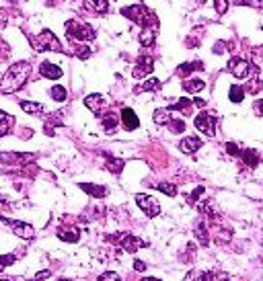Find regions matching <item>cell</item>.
I'll use <instances>...</instances> for the list:
<instances>
[{
    "label": "cell",
    "instance_id": "6da1fadb",
    "mask_svg": "<svg viewBox=\"0 0 263 281\" xmlns=\"http://www.w3.org/2000/svg\"><path fill=\"white\" fill-rule=\"evenodd\" d=\"M29 74H31V64L29 62H17V64H13L7 70L3 82H0V90H3V92H17L19 88L25 86Z\"/></svg>",
    "mask_w": 263,
    "mask_h": 281
},
{
    "label": "cell",
    "instance_id": "7a4b0ae2",
    "mask_svg": "<svg viewBox=\"0 0 263 281\" xmlns=\"http://www.w3.org/2000/svg\"><path fill=\"white\" fill-rule=\"evenodd\" d=\"M31 45L35 51H62V43L51 31H41V35L31 37Z\"/></svg>",
    "mask_w": 263,
    "mask_h": 281
},
{
    "label": "cell",
    "instance_id": "3957f363",
    "mask_svg": "<svg viewBox=\"0 0 263 281\" xmlns=\"http://www.w3.org/2000/svg\"><path fill=\"white\" fill-rule=\"evenodd\" d=\"M66 33L72 41H93L95 39V29L86 23H80V21H68Z\"/></svg>",
    "mask_w": 263,
    "mask_h": 281
},
{
    "label": "cell",
    "instance_id": "277c9868",
    "mask_svg": "<svg viewBox=\"0 0 263 281\" xmlns=\"http://www.w3.org/2000/svg\"><path fill=\"white\" fill-rule=\"evenodd\" d=\"M122 15L132 19L136 25H148V9L144 5H132V7H126L122 9Z\"/></svg>",
    "mask_w": 263,
    "mask_h": 281
},
{
    "label": "cell",
    "instance_id": "5b68a950",
    "mask_svg": "<svg viewBox=\"0 0 263 281\" xmlns=\"http://www.w3.org/2000/svg\"><path fill=\"white\" fill-rule=\"evenodd\" d=\"M136 203L140 205V209H142L148 217H156V215L161 213V205H159V201H156L154 197H150V195L138 193V195H136Z\"/></svg>",
    "mask_w": 263,
    "mask_h": 281
},
{
    "label": "cell",
    "instance_id": "8992f818",
    "mask_svg": "<svg viewBox=\"0 0 263 281\" xmlns=\"http://www.w3.org/2000/svg\"><path fill=\"white\" fill-rule=\"evenodd\" d=\"M228 70H230V74H232L235 78H249V76L255 72V68H253L247 60H241V58H232V60L228 62Z\"/></svg>",
    "mask_w": 263,
    "mask_h": 281
},
{
    "label": "cell",
    "instance_id": "52a82bcc",
    "mask_svg": "<svg viewBox=\"0 0 263 281\" xmlns=\"http://www.w3.org/2000/svg\"><path fill=\"white\" fill-rule=\"evenodd\" d=\"M111 240H115L126 253H136L138 248L148 246L144 240H140V238H136V236H132V234H118V236H113Z\"/></svg>",
    "mask_w": 263,
    "mask_h": 281
},
{
    "label": "cell",
    "instance_id": "ba28073f",
    "mask_svg": "<svg viewBox=\"0 0 263 281\" xmlns=\"http://www.w3.org/2000/svg\"><path fill=\"white\" fill-rule=\"evenodd\" d=\"M193 126H195L203 136H214V134H216V119H214V115H210V113H199V115L193 119Z\"/></svg>",
    "mask_w": 263,
    "mask_h": 281
},
{
    "label": "cell",
    "instance_id": "9c48e42d",
    "mask_svg": "<svg viewBox=\"0 0 263 281\" xmlns=\"http://www.w3.org/2000/svg\"><path fill=\"white\" fill-rule=\"evenodd\" d=\"M152 68H154V60L150 58V55L144 53V55H140V58H138L132 76H134V78H144V76H148V74L152 72Z\"/></svg>",
    "mask_w": 263,
    "mask_h": 281
},
{
    "label": "cell",
    "instance_id": "30bf717a",
    "mask_svg": "<svg viewBox=\"0 0 263 281\" xmlns=\"http://www.w3.org/2000/svg\"><path fill=\"white\" fill-rule=\"evenodd\" d=\"M7 222H9V220H7ZM9 226H11L13 234H17L19 238L31 240V238L35 236V230H33V226H29V224H25V222H17V220H11V222H9Z\"/></svg>",
    "mask_w": 263,
    "mask_h": 281
},
{
    "label": "cell",
    "instance_id": "8fae6325",
    "mask_svg": "<svg viewBox=\"0 0 263 281\" xmlns=\"http://www.w3.org/2000/svg\"><path fill=\"white\" fill-rule=\"evenodd\" d=\"M39 74L43 76V78H49V80H58V78H62V68L60 66H56V64H51V62H43L41 66H39Z\"/></svg>",
    "mask_w": 263,
    "mask_h": 281
},
{
    "label": "cell",
    "instance_id": "7c38bea8",
    "mask_svg": "<svg viewBox=\"0 0 263 281\" xmlns=\"http://www.w3.org/2000/svg\"><path fill=\"white\" fill-rule=\"evenodd\" d=\"M58 238L64 240V242H78L80 230L74 228V226H62V228L58 230Z\"/></svg>",
    "mask_w": 263,
    "mask_h": 281
},
{
    "label": "cell",
    "instance_id": "4fadbf2b",
    "mask_svg": "<svg viewBox=\"0 0 263 281\" xmlns=\"http://www.w3.org/2000/svg\"><path fill=\"white\" fill-rule=\"evenodd\" d=\"M179 148H181V152H185V154H193V152H197V150L201 148V140L195 138V136L185 138V140H181Z\"/></svg>",
    "mask_w": 263,
    "mask_h": 281
},
{
    "label": "cell",
    "instance_id": "5bb4252c",
    "mask_svg": "<svg viewBox=\"0 0 263 281\" xmlns=\"http://www.w3.org/2000/svg\"><path fill=\"white\" fill-rule=\"evenodd\" d=\"M156 27H159V23H154L152 27H148V25H144V29H142V33H140V45H152L154 43V35H156Z\"/></svg>",
    "mask_w": 263,
    "mask_h": 281
},
{
    "label": "cell",
    "instance_id": "9a60e30c",
    "mask_svg": "<svg viewBox=\"0 0 263 281\" xmlns=\"http://www.w3.org/2000/svg\"><path fill=\"white\" fill-rule=\"evenodd\" d=\"M122 119H124V126H126V130H136L138 126H140V121H138V115L134 113L132 109H124L122 111Z\"/></svg>",
    "mask_w": 263,
    "mask_h": 281
},
{
    "label": "cell",
    "instance_id": "2e32d148",
    "mask_svg": "<svg viewBox=\"0 0 263 281\" xmlns=\"http://www.w3.org/2000/svg\"><path fill=\"white\" fill-rule=\"evenodd\" d=\"M82 3H84V7H86V9H91V11L99 13V15H105V13L109 11L107 0H82Z\"/></svg>",
    "mask_w": 263,
    "mask_h": 281
},
{
    "label": "cell",
    "instance_id": "e0dca14e",
    "mask_svg": "<svg viewBox=\"0 0 263 281\" xmlns=\"http://www.w3.org/2000/svg\"><path fill=\"white\" fill-rule=\"evenodd\" d=\"M13 123H15V117L9 115V113H5V111H0V138L7 136L11 132Z\"/></svg>",
    "mask_w": 263,
    "mask_h": 281
},
{
    "label": "cell",
    "instance_id": "ac0fdd59",
    "mask_svg": "<svg viewBox=\"0 0 263 281\" xmlns=\"http://www.w3.org/2000/svg\"><path fill=\"white\" fill-rule=\"evenodd\" d=\"M101 121H103V130L107 132V134H113V132L118 130V123H120L115 113H107V115H103V119H101Z\"/></svg>",
    "mask_w": 263,
    "mask_h": 281
},
{
    "label": "cell",
    "instance_id": "d6986e66",
    "mask_svg": "<svg viewBox=\"0 0 263 281\" xmlns=\"http://www.w3.org/2000/svg\"><path fill=\"white\" fill-rule=\"evenodd\" d=\"M84 105L93 111V113L99 115V111H101V107H103V97H101V95H89V97L84 99Z\"/></svg>",
    "mask_w": 263,
    "mask_h": 281
},
{
    "label": "cell",
    "instance_id": "ffe728a7",
    "mask_svg": "<svg viewBox=\"0 0 263 281\" xmlns=\"http://www.w3.org/2000/svg\"><path fill=\"white\" fill-rule=\"evenodd\" d=\"M21 109L29 115H41L43 113V105L41 103H31V101H21Z\"/></svg>",
    "mask_w": 263,
    "mask_h": 281
},
{
    "label": "cell",
    "instance_id": "44dd1931",
    "mask_svg": "<svg viewBox=\"0 0 263 281\" xmlns=\"http://www.w3.org/2000/svg\"><path fill=\"white\" fill-rule=\"evenodd\" d=\"M80 189H82L84 193L93 195V197H105V195H107V189H105V187L91 185V183H82V185H80Z\"/></svg>",
    "mask_w": 263,
    "mask_h": 281
},
{
    "label": "cell",
    "instance_id": "7402d4cb",
    "mask_svg": "<svg viewBox=\"0 0 263 281\" xmlns=\"http://www.w3.org/2000/svg\"><path fill=\"white\" fill-rule=\"evenodd\" d=\"M191 105H193V101H189V99H179L175 105L169 107V111H181L183 115H189V113H191Z\"/></svg>",
    "mask_w": 263,
    "mask_h": 281
},
{
    "label": "cell",
    "instance_id": "603a6c76",
    "mask_svg": "<svg viewBox=\"0 0 263 281\" xmlns=\"http://www.w3.org/2000/svg\"><path fill=\"white\" fill-rule=\"evenodd\" d=\"M243 160H245V164H249V166H257L259 164V154L255 152V150H241V154H239Z\"/></svg>",
    "mask_w": 263,
    "mask_h": 281
},
{
    "label": "cell",
    "instance_id": "cb8c5ba5",
    "mask_svg": "<svg viewBox=\"0 0 263 281\" xmlns=\"http://www.w3.org/2000/svg\"><path fill=\"white\" fill-rule=\"evenodd\" d=\"M193 70H201V62H189V64H181L179 68H177V74L179 76H187V74H191Z\"/></svg>",
    "mask_w": 263,
    "mask_h": 281
},
{
    "label": "cell",
    "instance_id": "d4e9b609",
    "mask_svg": "<svg viewBox=\"0 0 263 281\" xmlns=\"http://www.w3.org/2000/svg\"><path fill=\"white\" fill-rule=\"evenodd\" d=\"M203 86H206V84H203V80H199V78H191V80H185V82H183V88H185L187 92H199Z\"/></svg>",
    "mask_w": 263,
    "mask_h": 281
},
{
    "label": "cell",
    "instance_id": "484cf974",
    "mask_svg": "<svg viewBox=\"0 0 263 281\" xmlns=\"http://www.w3.org/2000/svg\"><path fill=\"white\" fill-rule=\"evenodd\" d=\"M173 117L169 115V109H156L154 111V121L159 123V126H163V123H169Z\"/></svg>",
    "mask_w": 263,
    "mask_h": 281
},
{
    "label": "cell",
    "instance_id": "4316f807",
    "mask_svg": "<svg viewBox=\"0 0 263 281\" xmlns=\"http://www.w3.org/2000/svg\"><path fill=\"white\" fill-rule=\"evenodd\" d=\"M195 236H197V240H199L203 246H208L210 238H208V228H206V224H203V222H199V224H197V228H195Z\"/></svg>",
    "mask_w": 263,
    "mask_h": 281
},
{
    "label": "cell",
    "instance_id": "83f0119b",
    "mask_svg": "<svg viewBox=\"0 0 263 281\" xmlns=\"http://www.w3.org/2000/svg\"><path fill=\"white\" fill-rule=\"evenodd\" d=\"M228 97H230V101H232V103H241V101H243V97H245V88H243V86H239V84H232V86H230V90H228Z\"/></svg>",
    "mask_w": 263,
    "mask_h": 281
},
{
    "label": "cell",
    "instance_id": "f1b7e54d",
    "mask_svg": "<svg viewBox=\"0 0 263 281\" xmlns=\"http://www.w3.org/2000/svg\"><path fill=\"white\" fill-rule=\"evenodd\" d=\"M66 88L64 86H60V84H56V86H51V99L54 101H58V103H62V101H66Z\"/></svg>",
    "mask_w": 263,
    "mask_h": 281
},
{
    "label": "cell",
    "instance_id": "f546056e",
    "mask_svg": "<svg viewBox=\"0 0 263 281\" xmlns=\"http://www.w3.org/2000/svg\"><path fill=\"white\" fill-rule=\"evenodd\" d=\"M107 168L111 173H120L122 168H124V162L120 158H113V156H107Z\"/></svg>",
    "mask_w": 263,
    "mask_h": 281
},
{
    "label": "cell",
    "instance_id": "4dcf8cb0",
    "mask_svg": "<svg viewBox=\"0 0 263 281\" xmlns=\"http://www.w3.org/2000/svg\"><path fill=\"white\" fill-rule=\"evenodd\" d=\"M156 189H159L161 193H167L169 197H175L177 195V187L171 185V183H159V185H156Z\"/></svg>",
    "mask_w": 263,
    "mask_h": 281
},
{
    "label": "cell",
    "instance_id": "1f68e13d",
    "mask_svg": "<svg viewBox=\"0 0 263 281\" xmlns=\"http://www.w3.org/2000/svg\"><path fill=\"white\" fill-rule=\"evenodd\" d=\"M161 88V80H156V78H150V80H146L138 90H159Z\"/></svg>",
    "mask_w": 263,
    "mask_h": 281
},
{
    "label": "cell",
    "instance_id": "d6a6232c",
    "mask_svg": "<svg viewBox=\"0 0 263 281\" xmlns=\"http://www.w3.org/2000/svg\"><path fill=\"white\" fill-rule=\"evenodd\" d=\"M167 126H169V128H171V132H175V134H181V132L185 130V123H183L181 119H171Z\"/></svg>",
    "mask_w": 263,
    "mask_h": 281
},
{
    "label": "cell",
    "instance_id": "836d02e7",
    "mask_svg": "<svg viewBox=\"0 0 263 281\" xmlns=\"http://www.w3.org/2000/svg\"><path fill=\"white\" fill-rule=\"evenodd\" d=\"M206 281H230L224 273H206Z\"/></svg>",
    "mask_w": 263,
    "mask_h": 281
},
{
    "label": "cell",
    "instance_id": "e575fe53",
    "mask_svg": "<svg viewBox=\"0 0 263 281\" xmlns=\"http://www.w3.org/2000/svg\"><path fill=\"white\" fill-rule=\"evenodd\" d=\"M13 263H15V255H3V257H0V271L11 267Z\"/></svg>",
    "mask_w": 263,
    "mask_h": 281
},
{
    "label": "cell",
    "instance_id": "d590c367",
    "mask_svg": "<svg viewBox=\"0 0 263 281\" xmlns=\"http://www.w3.org/2000/svg\"><path fill=\"white\" fill-rule=\"evenodd\" d=\"M76 55H78V58H82V60H86L89 55H91V49L86 45H76Z\"/></svg>",
    "mask_w": 263,
    "mask_h": 281
},
{
    "label": "cell",
    "instance_id": "8d00e7d4",
    "mask_svg": "<svg viewBox=\"0 0 263 281\" xmlns=\"http://www.w3.org/2000/svg\"><path fill=\"white\" fill-rule=\"evenodd\" d=\"M99 281H122V279H120V275H118V273H111V271H109V273L101 275V277H99Z\"/></svg>",
    "mask_w": 263,
    "mask_h": 281
},
{
    "label": "cell",
    "instance_id": "74e56055",
    "mask_svg": "<svg viewBox=\"0 0 263 281\" xmlns=\"http://www.w3.org/2000/svg\"><path fill=\"white\" fill-rule=\"evenodd\" d=\"M226 152H228L230 156H239V154H241V150H239L237 144H226Z\"/></svg>",
    "mask_w": 263,
    "mask_h": 281
},
{
    "label": "cell",
    "instance_id": "f35d334b",
    "mask_svg": "<svg viewBox=\"0 0 263 281\" xmlns=\"http://www.w3.org/2000/svg\"><path fill=\"white\" fill-rule=\"evenodd\" d=\"M235 5H251V7H259L261 0H235Z\"/></svg>",
    "mask_w": 263,
    "mask_h": 281
},
{
    "label": "cell",
    "instance_id": "ab89813d",
    "mask_svg": "<svg viewBox=\"0 0 263 281\" xmlns=\"http://www.w3.org/2000/svg\"><path fill=\"white\" fill-rule=\"evenodd\" d=\"M226 5H228L226 0H216V11H218L220 15H224V13H226Z\"/></svg>",
    "mask_w": 263,
    "mask_h": 281
},
{
    "label": "cell",
    "instance_id": "60d3db41",
    "mask_svg": "<svg viewBox=\"0 0 263 281\" xmlns=\"http://www.w3.org/2000/svg\"><path fill=\"white\" fill-rule=\"evenodd\" d=\"M134 271H138V273L146 271V263H144V261H136V263H134Z\"/></svg>",
    "mask_w": 263,
    "mask_h": 281
},
{
    "label": "cell",
    "instance_id": "b9f144b4",
    "mask_svg": "<svg viewBox=\"0 0 263 281\" xmlns=\"http://www.w3.org/2000/svg\"><path fill=\"white\" fill-rule=\"evenodd\" d=\"M47 277H49V271H41V273H37L35 279H37V281H43V279H47Z\"/></svg>",
    "mask_w": 263,
    "mask_h": 281
},
{
    "label": "cell",
    "instance_id": "7bdbcfd3",
    "mask_svg": "<svg viewBox=\"0 0 263 281\" xmlns=\"http://www.w3.org/2000/svg\"><path fill=\"white\" fill-rule=\"evenodd\" d=\"M255 109H257V113H259V115H263V99H261V101H257Z\"/></svg>",
    "mask_w": 263,
    "mask_h": 281
},
{
    "label": "cell",
    "instance_id": "ee69618b",
    "mask_svg": "<svg viewBox=\"0 0 263 281\" xmlns=\"http://www.w3.org/2000/svg\"><path fill=\"white\" fill-rule=\"evenodd\" d=\"M193 105H195V107H206V101H203V99H197V97H195V99H193Z\"/></svg>",
    "mask_w": 263,
    "mask_h": 281
},
{
    "label": "cell",
    "instance_id": "f6af8a7d",
    "mask_svg": "<svg viewBox=\"0 0 263 281\" xmlns=\"http://www.w3.org/2000/svg\"><path fill=\"white\" fill-rule=\"evenodd\" d=\"M142 281H161V279H156V277H144Z\"/></svg>",
    "mask_w": 263,
    "mask_h": 281
},
{
    "label": "cell",
    "instance_id": "bcb514c9",
    "mask_svg": "<svg viewBox=\"0 0 263 281\" xmlns=\"http://www.w3.org/2000/svg\"><path fill=\"white\" fill-rule=\"evenodd\" d=\"M58 281H70V279H58Z\"/></svg>",
    "mask_w": 263,
    "mask_h": 281
},
{
    "label": "cell",
    "instance_id": "7dc6e473",
    "mask_svg": "<svg viewBox=\"0 0 263 281\" xmlns=\"http://www.w3.org/2000/svg\"><path fill=\"white\" fill-rule=\"evenodd\" d=\"M35 281H37V279H35Z\"/></svg>",
    "mask_w": 263,
    "mask_h": 281
}]
</instances>
